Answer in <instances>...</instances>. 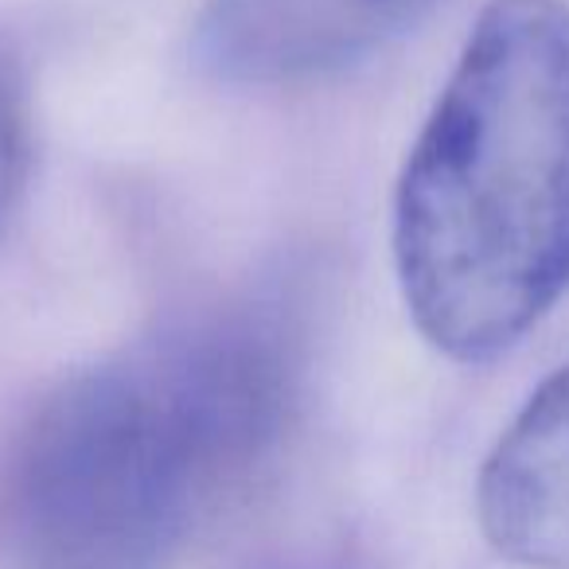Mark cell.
I'll return each mask as SVG.
<instances>
[{
	"label": "cell",
	"mask_w": 569,
	"mask_h": 569,
	"mask_svg": "<svg viewBox=\"0 0 569 569\" xmlns=\"http://www.w3.org/2000/svg\"><path fill=\"white\" fill-rule=\"evenodd\" d=\"M413 328L457 363L519 348L569 293V4L488 0L395 191Z\"/></svg>",
	"instance_id": "2"
},
{
	"label": "cell",
	"mask_w": 569,
	"mask_h": 569,
	"mask_svg": "<svg viewBox=\"0 0 569 569\" xmlns=\"http://www.w3.org/2000/svg\"><path fill=\"white\" fill-rule=\"evenodd\" d=\"M301 375L293 297L246 293L63 379L4 472L17 569H172L277 452Z\"/></svg>",
	"instance_id": "1"
},
{
	"label": "cell",
	"mask_w": 569,
	"mask_h": 569,
	"mask_svg": "<svg viewBox=\"0 0 569 569\" xmlns=\"http://www.w3.org/2000/svg\"><path fill=\"white\" fill-rule=\"evenodd\" d=\"M480 527L527 569H569V367L542 382L483 460Z\"/></svg>",
	"instance_id": "4"
},
{
	"label": "cell",
	"mask_w": 569,
	"mask_h": 569,
	"mask_svg": "<svg viewBox=\"0 0 569 569\" xmlns=\"http://www.w3.org/2000/svg\"><path fill=\"white\" fill-rule=\"evenodd\" d=\"M28 168V113L20 90L0 71V219L12 207Z\"/></svg>",
	"instance_id": "5"
},
{
	"label": "cell",
	"mask_w": 569,
	"mask_h": 569,
	"mask_svg": "<svg viewBox=\"0 0 569 569\" xmlns=\"http://www.w3.org/2000/svg\"><path fill=\"white\" fill-rule=\"evenodd\" d=\"M445 0H207L191 63L219 87H309L371 63Z\"/></svg>",
	"instance_id": "3"
}]
</instances>
